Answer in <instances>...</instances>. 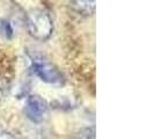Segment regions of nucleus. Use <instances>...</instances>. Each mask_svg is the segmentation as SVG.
<instances>
[{
	"label": "nucleus",
	"mask_w": 154,
	"mask_h": 139,
	"mask_svg": "<svg viewBox=\"0 0 154 139\" xmlns=\"http://www.w3.org/2000/svg\"><path fill=\"white\" fill-rule=\"evenodd\" d=\"M74 139H95V132L93 129H84L78 132Z\"/></svg>",
	"instance_id": "6"
},
{
	"label": "nucleus",
	"mask_w": 154,
	"mask_h": 139,
	"mask_svg": "<svg viewBox=\"0 0 154 139\" xmlns=\"http://www.w3.org/2000/svg\"><path fill=\"white\" fill-rule=\"evenodd\" d=\"M24 114L32 123H42L48 116V104L38 95H30L24 104Z\"/></svg>",
	"instance_id": "3"
},
{
	"label": "nucleus",
	"mask_w": 154,
	"mask_h": 139,
	"mask_svg": "<svg viewBox=\"0 0 154 139\" xmlns=\"http://www.w3.org/2000/svg\"><path fill=\"white\" fill-rule=\"evenodd\" d=\"M0 139H14V137L11 134V133H8V132H0Z\"/></svg>",
	"instance_id": "7"
},
{
	"label": "nucleus",
	"mask_w": 154,
	"mask_h": 139,
	"mask_svg": "<svg viewBox=\"0 0 154 139\" xmlns=\"http://www.w3.org/2000/svg\"><path fill=\"white\" fill-rule=\"evenodd\" d=\"M31 64H32V71L42 81L54 86L64 85L65 78L54 64L45 60L42 57H34Z\"/></svg>",
	"instance_id": "2"
},
{
	"label": "nucleus",
	"mask_w": 154,
	"mask_h": 139,
	"mask_svg": "<svg viewBox=\"0 0 154 139\" xmlns=\"http://www.w3.org/2000/svg\"><path fill=\"white\" fill-rule=\"evenodd\" d=\"M71 6L80 15H93L95 11V0H71Z\"/></svg>",
	"instance_id": "4"
},
{
	"label": "nucleus",
	"mask_w": 154,
	"mask_h": 139,
	"mask_svg": "<svg viewBox=\"0 0 154 139\" xmlns=\"http://www.w3.org/2000/svg\"><path fill=\"white\" fill-rule=\"evenodd\" d=\"M27 29L31 37L38 41H46L54 32V22L50 14L44 9L35 8L27 13Z\"/></svg>",
	"instance_id": "1"
},
{
	"label": "nucleus",
	"mask_w": 154,
	"mask_h": 139,
	"mask_svg": "<svg viewBox=\"0 0 154 139\" xmlns=\"http://www.w3.org/2000/svg\"><path fill=\"white\" fill-rule=\"evenodd\" d=\"M0 35L8 39L13 37V28L7 20H0Z\"/></svg>",
	"instance_id": "5"
}]
</instances>
